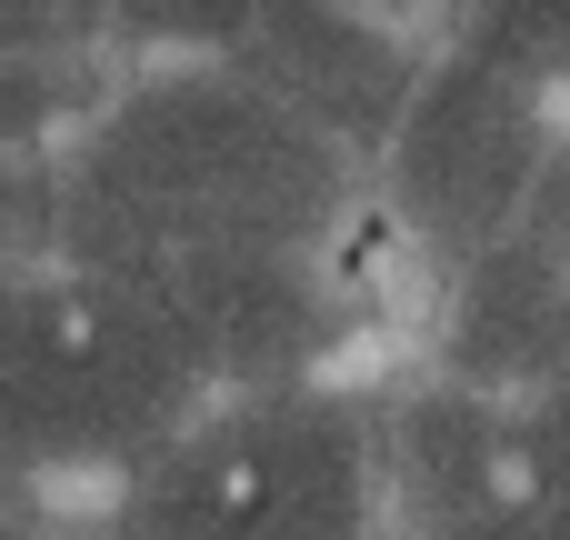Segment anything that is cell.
I'll use <instances>...</instances> for the list:
<instances>
[{
	"mask_svg": "<svg viewBox=\"0 0 570 540\" xmlns=\"http://www.w3.org/2000/svg\"><path fill=\"white\" fill-rule=\"evenodd\" d=\"M60 240V150H0V261H50Z\"/></svg>",
	"mask_w": 570,
	"mask_h": 540,
	"instance_id": "obj_10",
	"label": "cell"
},
{
	"mask_svg": "<svg viewBox=\"0 0 570 540\" xmlns=\"http://www.w3.org/2000/svg\"><path fill=\"white\" fill-rule=\"evenodd\" d=\"M60 531H70V511H50L20 481H0V540H60Z\"/></svg>",
	"mask_w": 570,
	"mask_h": 540,
	"instance_id": "obj_12",
	"label": "cell"
},
{
	"mask_svg": "<svg viewBox=\"0 0 570 540\" xmlns=\"http://www.w3.org/2000/svg\"><path fill=\"white\" fill-rule=\"evenodd\" d=\"M100 540H391L381 411L291 381L200 401L100 511Z\"/></svg>",
	"mask_w": 570,
	"mask_h": 540,
	"instance_id": "obj_3",
	"label": "cell"
},
{
	"mask_svg": "<svg viewBox=\"0 0 570 540\" xmlns=\"http://www.w3.org/2000/svg\"><path fill=\"white\" fill-rule=\"evenodd\" d=\"M0 40H100L90 0H0Z\"/></svg>",
	"mask_w": 570,
	"mask_h": 540,
	"instance_id": "obj_11",
	"label": "cell"
},
{
	"mask_svg": "<svg viewBox=\"0 0 570 540\" xmlns=\"http://www.w3.org/2000/svg\"><path fill=\"white\" fill-rule=\"evenodd\" d=\"M441 40L501 80H521L531 100H551L570 120V0H451Z\"/></svg>",
	"mask_w": 570,
	"mask_h": 540,
	"instance_id": "obj_8",
	"label": "cell"
},
{
	"mask_svg": "<svg viewBox=\"0 0 570 540\" xmlns=\"http://www.w3.org/2000/svg\"><path fill=\"white\" fill-rule=\"evenodd\" d=\"M371 170L240 60H130L60 150V240L120 281L261 251H351Z\"/></svg>",
	"mask_w": 570,
	"mask_h": 540,
	"instance_id": "obj_1",
	"label": "cell"
},
{
	"mask_svg": "<svg viewBox=\"0 0 570 540\" xmlns=\"http://www.w3.org/2000/svg\"><path fill=\"white\" fill-rule=\"evenodd\" d=\"M381 10H401V20H421V30H431V20H441L451 0H381Z\"/></svg>",
	"mask_w": 570,
	"mask_h": 540,
	"instance_id": "obj_13",
	"label": "cell"
},
{
	"mask_svg": "<svg viewBox=\"0 0 570 540\" xmlns=\"http://www.w3.org/2000/svg\"><path fill=\"white\" fill-rule=\"evenodd\" d=\"M200 401L220 391L140 281L80 251L0 261V481L100 511Z\"/></svg>",
	"mask_w": 570,
	"mask_h": 540,
	"instance_id": "obj_2",
	"label": "cell"
},
{
	"mask_svg": "<svg viewBox=\"0 0 570 540\" xmlns=\"http://www.w3.org/2000/svg\"><path fill=\"white\" fill-rule=\"evenodd\" d=\"M561 130L570 120L551 100H531L521 80H501V70H481L441 40L411 110L391 120V140L371 160V220L451 281L521 230Z\"/></svg>",
	"mask_w": 570,
	"mask_h": 540,
	"instance_id": "obj_4",
	"label": "cell"
},
{
	"mask_svg": "<svg viewBox=\"0 0 570 540\" xmlns=\"http://www.w3.org/2000/svg\"><path fill=\"white\" fill-rule=\"evenodd\" d=\"M250 10L261 0H90L100 40L130 60H230Z\"/></svg>",
	"mask_w": 570,
	"mask_h": 540,
	"instance_id": "obj_9",
	"label": "cell"
},
{
	"mask_svg": "<svg viewBox=\"0 0 570 540\" xmlns=\"http://www.w3.org/2000/svg\"><path fill=\"white\" fill-rule=\"evenodd\" d=\"M431 50H441V30H421V20H401V10H381V0H261V10L240 20V40H230V60H240L261 90H281V100H291L331 150H351L361 170L381 160L391 120L411 110Z\"/></svg>",
	"mask_w": 570,
	"mask_h": 540,
	"instance_id": "obj_5",
	"label": "cell"
},
{
	"mask_svg": "<svg viewBox=\"0 0 570 540\" xmlns=\"http://www.w3.org/2000/svg\"><path fill=\"white\" fill-rule=\"evenodd\" d=\"M60 540H100V531H60Z\"/></svg>",
	"mask_w": 570,
	"mask_h": 540,
	"instance_id": "obj_14",
	"label": "cell"
},
{
	"mask_svg": "<svg viewBox=\"0 0 570 540\" xmlns=\"http://www.w3.org/2000/svg\"><path fill=\"white\" fill-rule=\"evenodd\" d=\"M441 381L481 401H541L570 381V251L511 230L441 281Z\"/></svg>",
	"mask_w": 570,
	"mask_h": 540,
	"instance_id": "obj_6",
	"label": "cell"
},
{
	"mask_svg": "<svg viewBox=\"0 0 570 540\" xmlns=\"http://www.w3.org/2000/svg\"><path fill=\"white\" fill-rule=\"evenodd\" d=\"M110 80L100 40H0V150H70Z\"/></svg>",
	"mask_w": 570,
	"mask_h": 540,
	"instance_id": "obj_7",
	"label": "cell"
}]
</instances>
